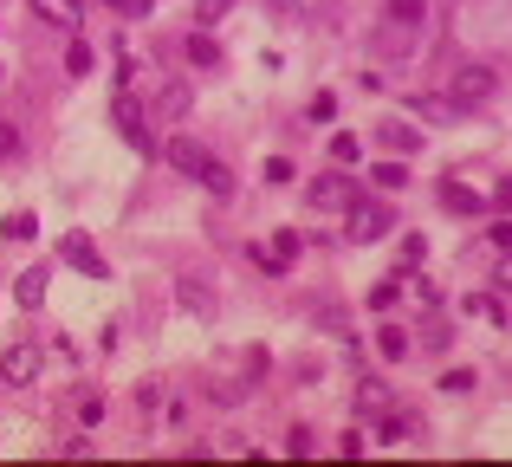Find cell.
Listing matches in <instances>:
<instances>
[{
  "label": "cell",
  "mask_w": 512,
  "mask_h": 467,
  "mask_svg": "<svg viewBox=\"0 0 512 467\" xmlns=\"http://www.w3.org/2000/svg\"><path fill=\"white\" fill-rule=\"evenodd\" d=\"M188 104H195V85L188 78H163L156 98H150V117L156 124H175V117H188Z\"/></svg>",
  "instance_id": "obj_2"
},
{
  "label": "cell",
  "mask_w": 512,
  "mask_h": 467,
  "mask_svg": "<svg viewBox=\"0 0 512 467\" xmlns=\"http://www.w3.org/2000/svg\"><path fill=\"white\" fill-rule=\"evenodd\" d=\"M357 202V182L350 176H318L312 182V208H350Z\"/></svg>",
  "instance_id": "obj_8"
},
{
  "label": "cell",
  "mask_w": 512,
  "mask_h": 467,
  "mask_svg": "<svg viewBox=\"0 0 512 467\" xmlns=\"http://www.w3.org/2000/svg\"><path fill=\"white\" fill-rule=\"evenodd\" d=\"M409 117H422V124H448L454 98H409Z\"/></svg>",
  "instance_id": "obj_12"
},
{
  "label": "cell",
  "mask_w": 512,
  "mask_h": 467,
  "mask_svg": "<svg viewBox=\"0 0 512 467\" xmlns=\"http://www.w3.org/2000/svg\"><path fill=\"white\" fill-rule=\"evenodd\" d=\"M39 370H46V351H39V344L20 338V344H7V351H0V383H7V390H26Z\"/></svg>",
  "instance_id": "obj_1"
},
{
  "label": "cell",
  "mask_w": 512,
  "mask_h": 467,
  "mask_svg": "<svg viewBox=\"0 0 512 467\" xmlns=\"http://www.w3.org/2000/svg\"><path fill=\"white\" fill-rule=\"evenodd\" d=\"M286 455H312V429H292L286 435Z\"/></svg>",
  "instance_id": "obj_29"
},
{
  "label": "cell",
  "mask_w": 512,
  "mask_h": 467,
  "mask_svg": "<svg viewBox=\"0 0 512 467\" xmlns=\"http://www.w3.org/2000/svg\"><path fill=\"white\" fill-rule=\"evenodd\" d=\"M260 377H266V351H247L234 377H227V383H214V403H240V396H247Z\"/></svg>",
  "instance_id": "obj_5"
},
{
  "label": "cell",
  "mask_w": 512,
  "mask_h": 467,
  "mask_svg": "<svg viewBox=\"0 0 512 467\" xmlns=\"http://www.w3.org/2000/svg\"><path fill=\"white\" fill-rule=\"evenodd\" d=\"M182 305H188V312H195V318H208V312H214V299H208V292L195 286V279H188V286H182Z\"/></svg>",
  "instance_id": "obj_21"
},
{
  "label": "cell",
  "mask_w": 512,
  "mask_h": 467,
  "mask_svg": "<svg viewBox=\"0 0 512 467\" xmlns=\"http://www.w3.org/2000/svg\"><path fill=\"white\" fill-rule=\"evenodd\" d=\"M344 234L357 240V247L383 240V234H389V208H383V202H363V195H357V202H350V228H344Z\"/></svg>",
  "instance_id": "obj_3"
},
{
  "label": "cell",
  "mask_w": 512,
  "mask_h": 467,
  "mask_svg": "<svg viewBox=\"0 0 512 467\" xmlns=\"http://www.w3.org/2000/svg\"><path fill=\"white\" fill-rule=\"evenodd\" d=\"M195 182H201V189H208V195H214V202H227V195H234V176H227V169H221V163H208V169H201V176H195Z\"/></svg>",
  "instance_id": "obj_16"
},
{
  "label": "cell",
  "mask_w": 512,
  "mask_h": 467,
  "mask_svg": "<svg viewBox=\"0 0 512 467\" xmlns=\"http://www.w3.org/2000/svg\"><path fill=\"white\" fill-rule=\"evenodd\" d=\"M331 156H338V163H357V156H363V143L350 137V130H338V137H331Z\"/></svg>",
  "instance_id": "obj_22"
},
{
  "label": "cell",
  "mask_w": 512,
  "mask_h": 467,
  "mask_svg": "<svg viewBox=\"0 0 512 467\" xmlns=\"http://www.w3.org/2000/svg\"><path fill=\"white\" fill-rule=\"evenodd\" d=\"M39 20H59V26H78V0H33Z\"/></svg>",
  "instance_id": "obj_17"
},
{
  "label": "cell",
  "mask_w": 512,
  "mask_h": 467,
  "mask_svg": "<svg viewBox=\"0 0 512 467\" xmlns=\"http://www.w3.org/2000/svg\"><path fill=\"white\" fill-rule=\"evenodd\" d=\"M409 182V169H402V156H389V163H376V189H402Z\"/></svg>",
  "instance_id": "obj_19"
},
{
  "label": "cell",
  "mask_w": 512,
  "mask_h": 467,
  "mask_svg": "<svg viewBox=\"0 0 512 467\" xmlns=\"http://www.w3.org/2000/svg\"><path fill=\"white\" fill-rule=\"evenodd\" d=\"M111 7H117V13H130V20H137V13L150 7V0H111Z\"/></svg>",
  "instance_id": "obj_30"
},
{
  "label": "cell",
  "mask_w": 512,
  "mask_h": 467,
  "mask_svg": "<svg viewBox=\"0 0 512 467\" xmlns=\"http://www.w3.org/2000/svg\"><path fill=\"white\" fill-rule=\"evenodd\" d=\"M493 98V72L487 65H461L454 72V104H487Z\"/></svg>",
  "instance_id": "obj_7"
},
{
  "label": "cell",
  "mask_w": 512,
  "mask_h": 467,
  "mask_svg": "<svg viewBox=\"0 0 512 467\" xmlns=\"http://www.w3.org/2000/svg\"><path fill=\"white\" fill-rule=\"evenodd\" d=\"M441 390H448V396H467V390H474V370H448V377H441Z\"/></svg>",
  "instance_id": "obj_25"
},
{
  "label": "cell",
  "mask_w": 512,
  "mask_h": 467,
  "mask_svg": "<svg viewBox=\"0 0 512 467\" xmlns=\"http://www.w3.org/2000/svg\"><path fill=\"white\" fill-rule=\"evenodd\" d=\"M376 137H383V150H389V156H409V150H422V130H409V124H383Z\"/></svg>",
  "instance_id": "obj_11"
},
{
  "label": "cell",
  "mask_w": 512,
  "mask_h": 467,
  "mask_svg": "<svg viewBox=\"0 0 512 467\" xmlns=\"http://www.w3.org/2000/svg\"><path fill=\"white\" fill-rule=\"evenodd\" d=\"M163 156H169L175 169H182V176H201V169H208V150H201L195 137H169V150H163Z\"/></svg>",
  "instance_id": "obj_9"
},
{
  "label": "cell",
  "mask_w": 512,
  "mask_h": 467,
  "mask_svg": "<svg viewBox=\"0 0 512 467\" xmlns=\"http://www.w3.org/2000/svg\"><path fill=\"white\" fill-rule=\"evenodd\" d=\"M46 286H52V273H46V266H26V273H20V286H13V299H20L26 312H33V305H46Z\"/></svg>",
  "instance_id": "obj_10"
},
{
  "label": "cell",
  "mask_w": 512,
  "mask_h": 467,
  "mask_svg": "<svg viewBox=\"0 0 512 467\" xmlns=\"http://www.w3.org/2000/svg\"><path fill=\"white\" fill-rule=\"evenodd\" d=\"M396 299H402V279H383V286L370 292V312H389V305H396Z\"/></svg>",
  "instance_id": "obj_20"
},
{
  "label": "cell",
  "mask_w": 512,
  "mask_h": 467,
  "mask_svg": "<svg viewBox=\"0 0 512 467\" xmlns=\"http://www.w3.org/2000/svg\"><path fill=\"white\" fill-rule=\"evenodd\" d=\"M59 260H65V266H78L85 279H104V253L91 247L85 234H65V240H59Z\"/></svg>",
  "instance_id": "obj_6"
},
{
  "label": "cell",
  "mask_w": 512,
  "mask_h": 467,
  "mask_svg": "<svg viewBox=\"0 0 512 467\" xmlns=\"http://www.w3.org/2000/svg\"><path fill=\"white\" fill-rule=\"evenodd\" d=\"M389 20H396V26H415V33H422V20H428V0H389Z\"/></svg>",
  "instance_id": "obj_15"
},
{
  "label": "cell",
  "mask_w": 512,
  "mask_h": 467,
  "mask_svg": "<svg viewBox=\"0 0 512 467\" xmlns=\"http://www.w3.org/2000/svg\"><path fill=\"white\" fill-rule=\"evenodd\" d=\"M441 202H448L454 215H480V195H474V189H461V182H448V189H441Z\"/></svg>",
  "instance_id": "obj_18"
},
{
  "label": "cell",
  "mask_w": 512,
  "mask_h": 467,
  "mask_svg": "<svg viewBox=\"0 0 512 467\" xmlns=\"http://www.w3.org/2000/svg\"><path fill=\"white\" fill-rule=\"evenodd\" d=\"M227 7H234V0H195V20L214 26V20H227Z\"/></svg>",
  "instance_id": "obj_23"
},
{
  "label": "cell",
  "mask_w": 512,
  "mask_h": 467,
  "mask_svg": "<svg viewBox=\"0 0 512 467\" xmlns=\"http://www.w3.org/2000/svg\"><path fill=\"white\" fill-rule=\"evenodd\" d=\"M500 286H512V260H506V266H500Z\"/></svg>",
  "instance_id": "obj_32"
},
{
  "label": "cell",
  "mask_w": 512,
  "mask_h": 467,
  "mask_svg": "<svg viewBox=\"0 0 512 467\" xmlns=\"http://www.w3.org/2000/svg\"><path fill=\"white\" fill-rule=\"evenodd\" d=\"M292 260H299V234H273V247H266V266H273V273H279V266H292Z\"/></svg>",
  "instance_id": "obj_14"
},
{
  "label": "cell",
  "mask_w": 512,
  "mask_h": 467,
  "mask_svg": "<svg viewBox=\"0 0 512 467\" xmlns=\"http://www.w3.org/2000/svg\"><path fill=\"white\" fill-rule=\"evenodd\" d=\"M188 52H195V59H201V65H214V59H221V46H214V39H208V33H195V39H188Z\"/></svg>",
  "instance_id": "obj_26"
},
{
  "label": "cell",
  "mask_w": 512,
  "mask_h": 467,
  "mask_svg": "<svg viewBox=\"0 0 512 467\" xmlns=\"http://www.w3.org/2000/svg\"><path fill=\"white\" fill-rule=\"evenodd\" d=\"M493 202H500V208H512V182H500V195H493Z\"/></svg>",
  "instance_id": "obj_31"
},
{
  "label": "cell",
  "mask_w": 512,
  "mask_h": 467,
  "mask_svg": "<svg viewBox=\"0 0 512 467\" xmlns=\"http://www.w3.org/2000/svg\"><path fill=\"white\" fill-rule=\"evenodd\" d=\"M111 124L130 137V150H150V130H143V124H150V111H143V104L130 98V91H117V104H111Z\"/></svg>",
  "instance_id": "obj_4"
},
{
  "label": "cell",
  "mask_w": 512,
  "mask_h": 467,
  "mask_svg": "<svg viewBox=\"0 0 512 467\" xmlns=\"http://www.w3.org/2000/svg\"><path fill=\"white\" fill-rule=\"evenodd\" d=\"M7 240H33V215H7Z\"/></svg>",
  "instance_id": "obj_27"
},
{
  "label": "cell",
  "mask_w": 512,
  "mask_h": 467,
  "mask_svg": "<svg viewBox=\"0 0 512 467\" xmlns=\"http://www.w3.org/2000/svg\"><path fill=\"white\" fill-rule=\"evenodd\" d=\"M65 72H72V78H85V72H91V46H85V39L65 52Z\"/></svg>",
  "instance_id": "obj_24"
},
{
  "label": "cell",
  "mask_w": 512,
  "mask_h": 467,
  "mask_svg": "<svg viewBox=\"0 0 512 467\" xmlns=\"http://www.w3.org/2000/svg\"><path fill=\"white\" fill-rule=\"evenodd\" d=\"M7 156H20V130L0 124V163H7Z\"/></svg>",
  "instance_id": "obj_28"
},
{
  "label": "cell",
  "mask_w": 512,
  "mask_h": 467,
  "mask_svg": "<svg viewBox=\"0 0 512 467\" xmlns=\"http://www.w3.org/2000/svg\"><path fill=\"white\" fill-rule=\"evenodd\" d=\"M376 351H383L389 364H402V357H409V331H402V325H383V331H376Z\"/></svg>",
  "instance_id": "obj_13"
}]
</instances>
